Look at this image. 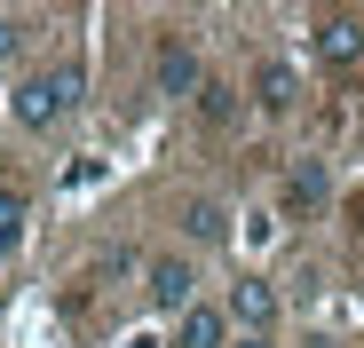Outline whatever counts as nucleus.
Here are the masks:
<instances>
[{
    "label": "nucleus",
    "instance_id": "f257e3e1",
    "mask_svg": "<svg viewBox=\"0 0 364 348\" xmlns=\"http://www.w3.org/2000/svg\"><path fill=\"white\" fill-rule=\"evenodd\" d=\"M80 95H87V72H80V64H55V72H32V80L9 95V111H16V127H24V135H48Z\"/></svg>",
    "mask_w": 364,
    "mask_h": 348
},
{
    "label": "nucleus",
    "instance_id": "f03ea898",
    "mask_svg": "<svg viewBox=\"0 0 364 348\" xmlns=\"http://www.w3.org/2000/svg\"><path fill=\"white\" fill-rule=\"evenodd\" d=\"M143 301H151L159 317H191V309H198V261L182 254V246L151 254V261H143Z\"/></svg>",
    "mask_w": 364,
    "mask_h": 348
},
{
    "label": "nucleus",
    "instance_id": "7ed1b4c3",
    "mask_svg": "<svg viewBox=\"0 0 364 348\" xmlns=\"http://www.w3.org/2000/svg\"><path fill=\"white\" fill-rule=\"evenodd\" d=\"M309 55H317L325 72H356V64H364V16H356V9L309 16Z\"/></svg>",
    "mask_w": 364,
    "mask_h": 348
},
{
    "label": "nucleus",
    "instance_id": "20e7f679",
    "mask_svg": "<svg viewBox=\"0 0 364 348\" xmlns=\"http://www.w3.org/2000/svg\"><path fill=\"white\" fill-rule=\"evenodd\" d=\"M325 198H333V174H325V158H293V166H285V190H277V206H285L293 222H309Z\"/></svg>",
    "mask_w": 364,
    "mask_h": 348
},
{
    "label": "nucleus",
    "instance_id": "39448f33",
    "mask_svg": "<svg viewBox=\"0 0 364 348\" xmlns=\"http://www.w3.org/2000/svg\"><path fill=\"white\" fill-rule=\"evenodd\" d=\"M222 309H230V325H246V332H269L285 301H277V285L254 269V277H237V285H230V301H222Z\"/></svg>",
    "mask_w": 364,
    "mask_h": 348
},
{
    "label": "nucleus",
    "instance_id": "423d86ee",
    "mask_svg": "<svg viewBox=\"0 0 364 348\" xmlns=\"http://www.w3.org/2000/svg\"><path fill=\"white\" fill-rule=\"evenodd\" d=\"M254 111H269V119H293V111H301V72L277 64V55H262V64H254Z\"/></svg>",
    "mask_w": 364,
    "mask_h": 348
},
{
    "label": "nucleus",
    "instance_id": "0eeeda50",
    "mask_svg": "<svg viewBox=\"0 0 364 348\" xmlns=\"http://www.w3.org/2000/svg\"><path fill=\"white\" fill-rule=\"evenodd\" d=\"M151 87H159V95H198V87H206L198 48H191V40H166V48H159V64H151Z\"/></svg>",
    "mask_w": 364,
    "mask_h": 348
},
{
    "label": "nucleus",
    "instance_id": "6e6552de",
    "mask_svg": "<svg viewBox=\"0 0 364 348\" xmlns=\"http://www.w3.org/2000/svg\"><path fill=\"white\" fill-rule=\"evenodd\" d=\"M174 348H230V309L198 301L191 317H174Z\"/></svg>",
    "mask_w": 364,
    "mask_h": 348
},
{
    "label": "nucleus",
    "instance_id": "1a4fd4ad",
    "mask_svg": "<svg viewBox=\"0 0 364 348\" xmlns=\"http://www.w3.org/2000/svg\"><path fill=\"white\" fill-rule=\"evenodd\" d=\"M182 238H191V246H222L230 238V206L222 198H191V206H182Z\"/></svg>",
    "mask_w": 364,
    "mask_h": 348
},
{
    "label": "nucleus",
    "instance_id": "9d476101",
    "mask_svg": "<svg viewBox=\"0 0 364 348\" xmlns=\"http://www.w3.org/2000/svg\"><path fill=\"white\" fill-rule=\"evenodd\" d=\"M24 222H32V206H24V190H0V261H9V254L24 246Z\"/></svg>",
    "mask_w": 364,
    "mask_h": 348
},
{
    "label": "nucleus",
    "instance_id": "9b49d317",
    "mask_svg": "<svg viewBox=\"0 0 364 348\" xmlns=\"http://www.w3.org/2000/svg\"><path fill=\"white\" fill-rule=\"evenodd\" d=\"M198 119H206V127H230V119H237V87L206 80V87H198Z\"/></svg>",
    "mask_w": 364,
    "mask_h": 348
},
{
    "label": "nucleus",
    "instance_id": "f8f14e48",
    "mask_svg": "<svg viewBox=\"0 0 364 348\" xmlns=\"http://www.w3.org/2000/svg\"><path fill=\"white\" fill-rule=\"evenodd\" d=\"M16 55H24V16H9V9H0V72H9Z\"/></svg>",
    "mask_w": 364,
    "mask_h": 348
},
{
    "label": "nucleus",
    "instance_id": "ddd939ff",
    "mask_svg": "<svg viewBox=\"0 0 364 348\" xmlns=\"http://www.w3.org/2000/svg\"><path fill=\"white\" fill-rule=\"evenodd\" d=\"M230 348H277V340L269 332H246V340H230Z\"/></svg>",
    "mask_w": 364,
    "mask_h": 348
},
{
    "label": "nucleus",
    "instance_id": "4468645a",
    "mask_svg": "<svg viewBox=\"0 0 364 348\" xmlns=\"http://www.w3.org/2000/svg\"><path fill=\"white\" fill-rule=\"evenodd\" d=\"M356 229H364V198H356Z\"/></svg>",
    "mask_w": 364,
    "mask_h": 348
}]
</instances>
